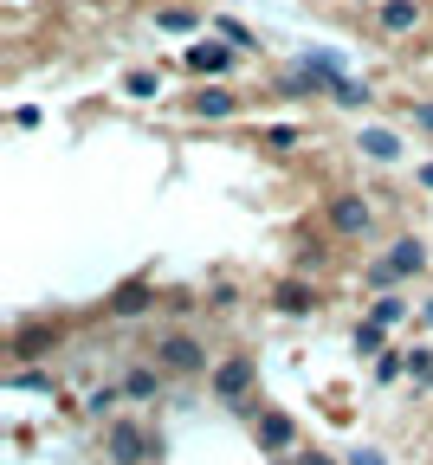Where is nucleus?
Wrapping results in <instances>:
<instances>
[{
    "mask_svg": "<svg viewBox=\"0 0 433 465\" xmlns=\"http://www.w3.org/2000/svg\"><path fill=\"white\" fill-rule=\"evenodd\" d=\"M110 407H116V388H97V394H91V407H85V414H91V420H104V414H110Z\"/></svg>",
    "mask_w": 433,
    "mask_h": 465,
    "instance_id": "obj_18",
    "label": "nucleus"
},
{
    "mask_svg": "<svg viewBox=\"0 0 433 465\" xmlns=\"http://www.w3.org/2000/svg\"><path fill=\"white\" fill-rule=\"evenodd\" d=\"M356 149H362L368 162H401V136H395V130H362Z\"/></svg>",
    "mask_w": 433,
    "mask_h": 465,
    "instance_id": "obj_11",
    "label": "nucleus"
},
{
    "mask_svg": "<svg viewBox=\"0 0 433 465\" xmlns=\"http://www.w3.org/2000/svg\"><path fill=\"white\" fill-rule=\"evenodd\" d=\"M181 110H188V116H207V124H227V116L239 110V97H233V91H220V84H201Z\"/></svg>",
    "mask_w": 433,
    "mask_h": 465,
    "instance_id": "obj_8",
    "label": "nucleus"
},
{
    "mask_svg": "<svg viewBox=\"0 0 433 465\" xmlns=\"http://www.w3.org/2000/svg\"><path fill=\"white\" fill-rule=\"evenodd\" d=\"M368 220H376V207H368L362 194H337V201H330V226L343 232V240H356V232H368Z\"/></svg>",
    "mask_w": 433,
    "mask_h": 465,
    "instance_id": "obj_7",
    "label": "nucleus"
},
{
    "mask_svg": "<svg viewBox=\"0 0 433 465\" xmlns=\"http://www.w3.org/2000/svg\"><path fill=\"white\" fill-rule=\"evenodd\" d=\"M156 459V433L136 414H110L104 420V465H149Z\"/></svg>",
    "mask_w": 433,
    "mask_h": 465,
    "instance_id": "obj_2",
    "label": "nucleus"
},
{
    "mask_svg": "<svg viewBox=\"0 0 433 465\" xmlns=\"http://www.w3.org/2000/svg\"><path fill=\"white\" fill-rule=\"evenodd\" d=\"M233 58H239L233 45H220V39H195V45H188V58H181V65H188L195 78H220V72H233Z\"/></svg>",
    "mask_w": 433,
    "mask_h": 465,
    "instance_id": "obj_5",
    "label": "nucleus"
},
{
    "mask_svg": "<svg viewBox=\"0 0 433 465\" xmlns=\"http://www.w3.org/2000/svg\"><path fill=\"white\" fill-rule=\"evenodd\" d=\"M427 317H433V304H427Z\"/></svg>",
    "mask_w": 433,
    "mask_h": 465,
    "instance_id": "obj_23",
    "label": "nucleus"
},
{
    "mask_svg": "<svg viewBox=\"0 0 433 465\" xmlns=\"http://www.w3.org/2000/svg\"><path fill=\"white\" fill-rule=\"evenodd\" d=\"M420 14H427L420 0H382V7H376V26H382L388 39H401V33H414V26H420Z\"/></svg>",
    "mask_w": 433,
    "mask_h": 465,
    "instance_id": "obj_9",
    "label": "nucleus"
},
{
    "mask_svg": "<svg viewBox=\"0 0 433 465\" xmlns=\"http://www.w3.org/2000/svg\"><path fill=\"white\" fill-rule=\"evenodd\" d=\"M149 362H156L162 375H214V356H207V342H201L195 330H156Z\"/></svg>",
    "mask_w": 433,
    "mask_h": 465,
    "instance_id": "obj_1",
    "label": "nucleus"
},
{
    "mask_svg": "<svg viewBox=\"0 0 433 465\" xmlns=\"http://www.w3.org/2000/svg\"><path fill=\"white\" fill-rule=\"evenodd\" d=\"M207 388H214V401H220V407H246V394L259 388V362L246 356V349H233V356H220V362H214Z\"/></svg>",
    "mask_w": 433,
    "mask_h": 465,
    "instance_id": "obj_3",
    "label": "nucleus"
},
{
    "mask_svg": "<svg viewBox=\"0 0 433 465\" xmlns=\"http://www.w3.org/2000/svg\"><path fill=\"white\" fill-rule=\"evenodd\" d=\"M162 381H168L162 369H143V362H136L130 375H123V394H130V401H156V394H162Z\"/></svg>",
    "mask_w": 433,
    "mask_h": 465,
    "instance_id": "obj_12",
    "label": "nucleus"
},
{
    "mask_svg": "<svg viewBox=\"0 0 433 465\" xmlns=\"http://www.w3.org/2000/svg\"><path fill=\"white\" fill-rule=\"evenodd\" d=\"M408 124H414V130H427V136H433V104H408Z\"/></svg>",
    "mask_w": 433,
    "mask_h": 465,
    "instance_id": "obj_19",
    "label": "nucleus"
},
{
    "mask_svg": "<svg viewBox=\"0 0 433 465\" xmlns=\"http://www.w3.org/2000/svg\"><path fill=\"white\" fill-rule=\"evenodd\" d=\"M253 440L266 452H285L297 440V427H291V414H278V407H253Z\"/></svg>",
    "mask_w": 433,
    "mask_h": 465,
    "instance_id": "obj_6",
    "label": "nucleus"
},
{
    "mask_svg": "<svg viewBox=\"0 0 433 465\" xmlns=\"http://www.w3.org/2000/svg\"><path fill=\"white\" fill-rule=\"evenodd\" d=\"M420 182H427V188H433V162H427V168H420Z\"/></svg>",
    "mask_w": 433,
    "mask_h": 465,
    "instance_id": "obj_22",
    "label": "nucleus"
},
{
    "mask_svg": "<svg viewBox=\"0 0 433 465\" xmlns=\"http://www.w3.org/2000/svg\"><path fill=\"white\" fill-rule=\"evenodd\" d=\"M304 143V130H291V124H278V130H266V149H297Z\"/></svg>",
    "mask_w": 433,
    "mask_h": 465,
    "instance_id": "obj_15",
    "label": "nucleus"
},
{
    "mask_svg": "<svg viewBox=\"0 0 433 465\" xmlns=\"http://www.w3.org/2000/svg\"><path fill=\"white\" fill-rule=\"evenodd\" d=\"M401 317H408V304H401V298H382V304H376V317H368V323H382V330H395Z\"/></svg>",
    "mask_w": 433,
    "mask_h": 465,
    "instance_id": "obj_14",
    "label": "nucleus"
},
{
    "mask_svg": "<svg viewBox=\"0 0 433 465\" xmlns=\"http://www.w3.org/2000/svg\"><path fill=\"white\" fill-rule=\"evenodd\" d=\"M123 91H130V97H156L162 78H156V72H130V78H123Z\"/></svg>",
    "mask_w": 433,
    "mask_h": 465,
    "instance_id": "obj_13",
    "label": "nucleus"
},
{
    "mask_svg": "<svg viewBox=\"0 0 433 465\" xmlns=\"http://www.w3.org/2000/svg\"><path fill=\"white\" fill-rule=\"evenodd\" d=\"M356 349H362V356H376V349H382V323H362L356 330Z\"/></svg>",
    "mask_w": 433,
    "mask_h": 465,
    "instance_id": "obj_17",
    "label": "nucleus"
},
{
    "mask_svg": "<svg viewBox=\"0 0 433 465\" xmlns=\"http://www.w3.org/2000/svg\"><path fill=\"white\" fill-rule=\"evenodd\" d=\"M291 465H337V459H324V452H297Z\"/></svg>",
    "mask_w": 433,
    "mask_h": 465,
    "instance_id": "obj_21",
    "label": "nucleus"
},
{
    "mask_svg": "<svg viewBox=\"0 0 433 465\" xmlns=\"http://www.w3.org/2000/svg\"><path fill=\"white\" fill-rule=\"evenodd\" d=\"M349 465H388V452H376V446H356V452H349Z\"/></svg>",
    "mask_w": 433,
    "mask_h": 465,
    "instance_id": "obj_20",
    "label": "nucleus"
},
{
    "mask_svg": "<svg viewBox=\"0 0 433 465\" xmlns=\"http://www.w3.org/2000/svg\"><path fill=\"white\" fill-rule=\"evenodd\" d=\"M420 265H427V246H420L414 232H408V240H395V246L382 252V265H368V272H362V284H368V291H388V284L414 278Z\"/></svg>",
    "mask_w": 433,
    "mask_h": 465,
    "instance_id": "obj_4",
    "label": "nucleus"
},
{
    "mask_svg": "<svg viewBox=\"0 0 433 465\" xmlns=\"http://www.w3.org/2000/svg\"><path fill=\"white\" fill-rule=\"evenodd\" d=\"M156 26H168V33H188V26H195V14H188V7H168V14H156Z\"/></svg>",
    "mask_w": 433,
    "mask_h": 465,
    "instance_id": "obj_16",
    "label": "nucleus"
},
{
    "mask_svg": "<svg viewBox=\"0 0 433 465\" xmlns=\"http://www.w3.org/2000/svg\"><path fill=\"white\" fill-rule=\"evenodd\" d=\"M272 311H285V317H311V311H317V291L304 284V278H285V284H272Z\"/></svg>",
    "mask_w": 433,
    "mask_h": 465,
    "instance_id": "obj_10",
    "label": "nucleus"
}]
</instances>
